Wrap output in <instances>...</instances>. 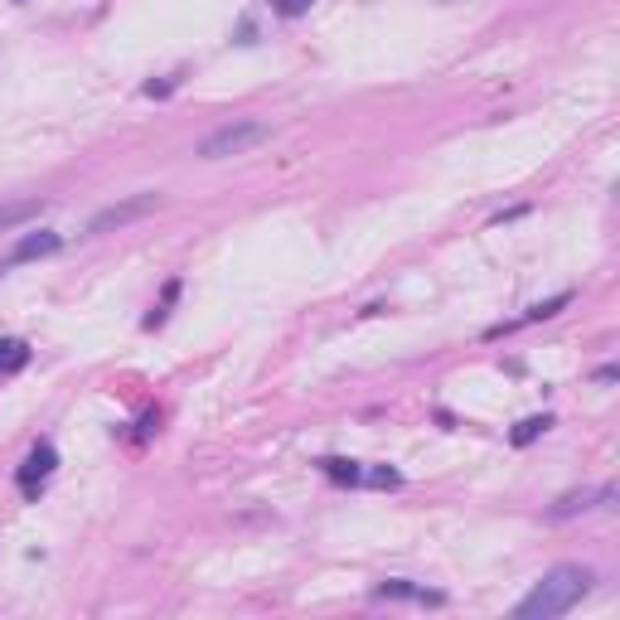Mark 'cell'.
<instances>
[{
    "instance_id": "cell-6",
    "label": "cell",
    "mask_w": 620,
    "mask_h": 620,
    "mask_svg": "<svg viewBox=\"0 0 620 620\" xmlns=\"http://www.w3.org/2000/svg\"><path fill=\"white\" fill-rule=\"evenodd\" d=\"M616 504V484H601V490H582V494H562L558 504H552V518H572L582 510H611Z\"/></svg>"
},
{
    "instance_id": "cell-3",
    "label": "cell",
    "mask_w": 620,
    "mask_h": 620,
    "mask_svg": "<svg viewBox=\"0 0 620 620\" xmlns=\"http://www.w3.org/2000/svg\"><path fill=\"white\" fill-rule=\"evenodd\" d=\"M54 470H59V451H54L49 442H39V446L25 456V466L15 470L20 494H25V500H39V494H44V484L54 480Z\"/></svg>"
},
{
    "instance_id": "cell-10",
    "label": "cell",
    "mask_w": 620,
    "mask_h": 620,
    "mask_svg": "<svg viewBox=\"0 0 620 620\" xmlns=\"http://www.w3.org/2000/svg\"><path fill=\"white\" fill-rule=\"evenodd\" d=\"M374 596H383V601H388V596H408V601H432V606H442V592H422V586H408V582H383Z\"/></svg>"
},
{
    "instance_id": "cell-1",
    "label": "cell",
    "mask_w": 620,
    "mask_h": 620,
    "mask_svg": "<svg viewBox=\"0 0 620 620\" xmlns=\"http://www.w3.org/2000/svg\"><path fill=\"white\" fill-rule=\"evenodd\" d=\"M592 568H577V562H562V568L543 572V582H534V592L514 606L518 620H558L568 616L572 606H582V596L592 592Z\"/></svg>"
},
{
    "instance_id": "cell-8",
    "label": "cell",
    "mask_w": 620,
    "mask_h": 620,
    "mask_svg": "<svg viewBox=\"0 0 620 620\" xmlns=\"http://www.w3.org/2000/svg\"><path fill=\"white\" fill-rule=\"evenodd\" d=\"M39 213H44V199H25V204H5V209H0V233L20 229L25 219H39Z\"/></svg>"
},
{
    "instance_id": "cell-12",
    "label": "cell",
    "mask_w": 620,
    "mask_h": 620,
    "mask_svg": "<svg viewBox=\"0 0 620 620\" xmlns=\"http://www.w3.org/2000/svg\"><path fill=\"white\" fill-rule=\"evenodd\" d=\"M277 5V15H286V20H296V15H306V10L315 5V0H272Z\"/></svg>"
},
{
    "instance_id": "cell-9",
    "label": "cell",
    "mask_w": 620,
    "mask_h": 620,
    "mask_svg": "<svg viewBox=\"0 0 620 620\" xmlns=\"http://www.w3.org/2000/svg\"><path fill=\"white\" fill-rule=\"evenodd\" d=\"M548 426H552V417H548V412H538V417H524V422H518L514 432H510V442H514V446H534L538 436L548 432Z\"/></svg>"
},
{
    "instance_id": "cell-4",
    "label": "cell",
    "mask_w": 620,
    "mask_h": 620,
    "mask_svg": "<svg viewBox=\"0 0 620 620\" xmlns=\"http://www.w3.org/2000/svg\"><path fill=\"white\" fill-rule=\"evenodd\" d=\"M151 209H161V195H137V199H121V204L103 209L93 223H87V233H112V229H127V223L145 219Z\"/></svg>"
},
{
    "instance_id": "cell-2",
    "label": "cell",
    "mask_w": 620,
    "mask_h": 620,
    "mask_svg": "<svg viewBox=\"0 0 620 620\" xmlns=\"http://www.w3.org/2000/svg\"><path fill=\"white\" fill-rule=\"evenodd\" d=\"M267 137H272V127H267V121L238 117V121H229V127L209 131V137L199 141V161H233V155H247L253 145H262Z\"/></svg>"
},
{
    "instance_id": "cell-7",
    "label": "cell",
    "mask_w": 620,
    "mask_h": 620,
    "mask_svg": "<svg viewBox=\"0 0 620 620\" xmlns=\"http://www.w3.org/2000/svg\"><path fill=\"white\" fill-rule=\"evenodd\" d=\"M30 364V344L25 340H0V378L20 374Z\"/></svg>"
},
{
    "instance_id": "cell-5",
    "label": "cell",
    "mask_w": 620,
    "mask_h": 620,
    "mask_svg": "<svg viewBox=\"0 0 620 620\" xmlns=\"http://www.w3.org/2000/svg\"><path fill=\"white\" fill-rule=\"evenodd\" d=\"M49 253H59V233H25V238L10 247L5 262H0V272H10V267H20V262H39V257H49Z\"/></svg>"
},
{
    "instance_id": "cell-11",
    "label": "cell",
    "mask_w": 620,
    "mask_h": 620,
    "mask_svg": "<svg viewBox=\"0 0 620 620\" xmlns=\"http://www.w3.org/2000/svg\"><path fill=\"white\" fill-rule=\"evenodd\" d=\"M320 470H325V476H330V480H340V484H359V480H364V470H359L354 460H340V456L320 460Z\"/></svg>"
}]
</instances>
